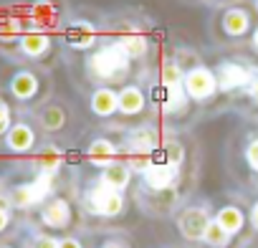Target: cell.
Wrapping results in <instances>:
<instances>
[{"label": "cell", "mask_w": 258, "mask_h": 248, "mask_svg": "<svg viewBox=\"0 0 258 248\" xmlns=\"http://www.w3.org/2000/svg\"><path fill=\"white\" fill-rule=\"evenodd\" d=\"M126 51L121 46H109V48H101L94 58H91V71L99 76V79H116L126 71Z\"/></svg>", "instance_id": "obj_1"}, {"label": "cell", "mask_w": 258, "mask_h": 248, "mask_svg": "<svg viewBox=\"0 0 258 248\" xmlns=\"http://www.w3.org/2000/svg\"><path fill=\"white\" fill-rule=\"evenodd\" d=\"M89 203L96 213H104V215H114L121 210V198L114 188L109 185H101V188H94L91 195H89Z\"/></svg>", "instance_id": "obj_2"}, {"label": "cell", "mask_w": 258, "mask_h": 248, "mask_svg": "<svg viewBox=\"0 0 258 248\" xmlns=\"http://www.w3.org/2000/svg\"><path fill=\"white\" fill-rule=\"evenodd\" d=\"M208 225H210V220H208L205 210H200V208H190V210H185L182 218H180V230H182V235L190 238V240L205 238Z\"/></svg>", "instance_id": "obj_3"}, {"label": "cell", "mask_w": 258, "mask_h": 248, "mask_svg": "<svg viewBox=\"0 0 258 248\" xmlns=\"http://www.w3.org/2000/svg\"><path fill=\"white\" fill-rule=\"evenodd\" d=\"M185 86H187L190 96H195V99H205V96H210V94L215 91V79H213L210 71H205V69H195V71L187 74Z\"/></svg>", "instance_id": "obj_4"}, {"label": "cell", "mask_w": 258, "mask_h": 248, "mask_svg": "<svg viewBox=\"0 0 258 248\" xmlns=\"http://www.w3.org/2000/svg\"><path fill=\"white\" fill-rule=\"evenodd\" d=\"M48 188H51V177L43 175V177H38L33 185L16 190V203H18V205H33V203H38V200L48 193Z\"/></svg>", "instance_id": "obj_5"}, {"label": "cell", "mask_w": 258, "mask_h": 248, "mask_svg": "<svg viewBox=\"0 0 258 248\" xmlns=\"http://www.w3.org/2000/svg\"><path fill=\"white\" fill-rule=\"evenodd\" d=\"M21 48H23L26 56L38 58V56H43L48 51V36L46 33H38V31L26 33V36H21Z\"/></svg>", "instance_id": "obj_6"}, {"label": "cell", "mask_w": 258, "mask_h": 248, "mask_svg": "<svg viewBox=\"0 0 258 248\" xmlns=\"http://www.w3.org/2000/svg\"><path fill=\"white\" fill-rule=\"evenodd\" d=\"M175 170H177V165H170V162H160V165H150L147 167V182L152 185V188H167L170 182H172V177H175Z\"/></svg>", "instance_id": "obj_7"}, {"label": "cell", "mask_w": 258, "mask_h": 248, "mask_svg": "<svg viewBox=\"0 0 258 248\" xmlns=\"http://www.w3.org/2000/svg\"><path fill=\"white\" fill-rule=\"evenodd\" d=\"M220 89H233V86H243L248 81V71L235 66V64H225L220 66Z\"/></svg>", "instance_id": "obj_8"}, {"label": "cell", "mask_w": 258, "mask_h": 248, "mask_svg": "<svg viewBox=\"0 0 258 248\" xmlns=\"http://www.w3.org/2000/svg\"><path fill=\"white\" fill-rule=\"evenodd\" d=\"M36 89H38V81H36V76L28 74V71L16 74L13 81H11V91H13L18 99H28V96H33Z\"/></svg>", "instance_id": "obj_9"}, {"label": "cell", "mask_w": 258, "mask_h": 248, "mask_svg": "<svg viewBox=\"0 0 258 248\" xmlns=\"http://www.w3.org/2000/svg\"><path fill=\"white\" fill-rule=\"evenodd\" d=\"M43 220H46L48 225H56V228L66 225V223H69V205H66L63 200L48 203V205L43 208Z\"/></svg>", "instance_id": "obj_10"}, {"label": "cell", "mask_w": 258, "mask_h": 248, "mask_svg": "<svg viewBox=\"0 0 258 248\" xmlns=\"http://www.w3.org/2000/svg\"><path fill=\"white\" fill-rule=\"evenodd\" d=\"M91 106H94L96 114H111V111L119 106V96L111 94V91H106V89H99V91L94 94Z\"/></svg>", "instance_id": "obj_11"}, {"label": "cell", "mask_w": 258, "mask_h": 248, "mask_svg": "<svg viewBox=\"0 0 258 248\" xmlns=\"http://www.w3.org/2000/svg\"><path fill=\"white\" fill-rule=\"evenodd\" d=\"M119 109H121L124 114L140 111V109H142V94H140V89H135V86L124 89V91L119 94Z\"/></svg>", "instance_id": "obj_12"}, {"label": "cell", "mask_w": 258, "mask_h": 248, "mask_svg": "<svg viewBox=\"0 0 258 248\" xmlns=\"http://www.w3.org/2000/svg\"><path fill=\"white\" fill-rule=\"evenodd\" d=\"M245 28H248V16L243 11L225 13V31L230 36H240V33H245Z\"/></svg>", "instance_id": "obj_13"}, {"label": "cell", "mask_w": 258, "mask_h": 248, "mask_svg": "<svg viewBox=\"0 0 258 248\" xmlns=\"http://www.w3.org/2000/svg\"><path fill=\"white\" fill-rule=\"evenodd\" d=\"M126 182H129V170L121 167V165H111L106 170V175H104V185H109L114 190H121Z\"/></svg>", "instance_id": "obj_14"}, {"label": "cell", "mask_w": 258, "mask_h": 248, "mask_svg": "<svg viewBox=\"0 0 258 248\" xmlns=\"http://www.w3.org/2000/svg\"><path fill=\"white\" fill-rule=\"evenodd\" d=\"M69 41L74 43V46H91V41H94V28L91 26H86V23H79V26H74L71 31H69Z\"/></svg>", "instance_id": "obj_15"}, {"label": "cell", "mask_w": 258, "mask_h": 248, "mask_svg": "<svg viewBox=\"0 0 258 248\" xmlns=\"http://www.w3.org/2000/svg\"><path fill=\"white\" fill-rule=\"evenodd\" d=\"M218 223H220L228 233H233V230H238V228L243 225V215H240V210H235V208H223V210L218 213Z\"/></svg>", "instance_id": "obj_16"}, {"label": "cell", "mask_w": 258, "mask_h": 248, "mask_svg": "<svg viewBox=\"0 0 258 248\" xmlns=\"http://www.w3.org/2000/svg\"><path fill=\"white\" fill-rule=\"evenodd\" d=\"M89 157H91L96 165H106V162L114 157V147H111L109 142H104V140H96V142L91 145V150H89Z\"/></svg>", "instance_id": "obj_17"}, {"label": "cell", "mask_w": 258, "mask_h": 248, "mask_svg": "<svg viewBox=\"0 0 258 248\" xmlns=\"http://www.w3.org/2000/svg\"><path fill=\"white\" fill-rule=\"evenodd\" d=\"M8 142H11V147H13V150H26V147H31L33 135H31V130H28V127H16V130L11 132Z\"/></svg>", "instance_id": "obj_18"}, {"label": "cell", "mask_w": 258, "mask_h": 248, "mask_svg": "<svg viewBox=\"0 0 258 248\" xmlns=\"http://www.w3.org/2000/svg\"><path fill=\"white\" fill-rule=\"evenodd\" d=\"M205 240H208L210 245H225V243H228V230L215 220V223L208 225V230H205Z\"/></svg>", "instance_id": "obj_19"}, {"label": "cell", "mask_w": 258, "mask_h": 248, "mask_svg": "<svg viewBox=\"0 0 258 248\" xmlns=\"http://www.w3.org/2000/svg\"><path fill=\"white\" fill-rule=\"evenodd\" d=\"M121 48L126 51V56H142L145 48H147V43H145L142 36H126L121 41Z\"/></svg>", "instance_id": "obj_20"}, {"label": "cell", "mask_w": 258, "mask_h": 248, "mask_svg": "<svg viewBox=\"0 0 258 248\" xmlns=\"http://www.w3.org/2000/svg\"><path fill=\"white\" fill-rule=\"evenodd\" d=\"M180 79H182V74H180V69H177L175 64H167V66L162 69V84H165L167 89L180 86Z\"/></svg>", "instance_id": "obj_21"}, {"label": "cell", "mask_w": 258, "mask_h": 248, "mask_svg": "<svg viewBox=\"0 0 258 248\" xmlns=\"http://www.w3.org/2000/svg\"><path fill=\"white\" fill-rule=\"evenodd\" d=\"M61 119H63V114H61L56 106H51V109H46V111H43V124H46V127H51V130H56V127H58Z\"/></svg>", "instance_id": "obj_22"}, {"label": "cell", "mask_w": 258, "mask_h": 248, "mask_svg": "<svg viewBox=\"0 0 258 248\" xmlns=\"http://www.w3.org/2000/svg\"><path fill=\"white\" fill-rule=\"evenodd\" d=\"M132 145H135V150H142V152H145V150L152 147V137H150L147 132H140V135L132 137Z\"/></svg>", "instance_id": "obj_23"}, {"label": "cell", "mask_w": 258, "mask_h": 248, "mask_svg": "<svg viewBox=\"0 0 258 248\" xmlns=\"http://www.w3.org/2000/svg\"><path fill=\"white\" fill-rule=\"evenodd\" d=\"M41 162H43L46 170H53V167L58 165V152H46V155L41 157Z\"/></svg>", "instance_id": "obj_24"}, {"label": "cell", "mask_w": 258, "mask_h": 248, "mask_svg": "<svg viewBox=\"0 0 258 248\" xmlns=\"http://www.w3.org/2000/svg\"><path fill=\"white\" fill-rule=\"evenodd\" d=\"M8 121H11V111H8L6 104H0V132L8 130Z\"/></svg>", "instance_id": "obj_25"}, {"label": "cell", "mask_w": 258, "mask_h": 248, "mask_svg": "<svg viewBox=\"0 0 258 248\" xmlns=\"http://www.w3.org/2000/svg\"><path fill=\"white\" fill-rule=\"evenodd\" d=\"M248 162L258 170V142H253V145L248 147Z\"/></svg>", "instance_id": "obj_26"}, {"label": "cell", "mask_w": 258, "mask_h": 248, "mask_svg": "<svg viewBox=\"0 0 258 248\" xmlns=\"http://www.w3.org/2000/svg\"><path fill=\"white\" fill-rule=\"evenodd\" d=\"M61 243H56L53 238H38V243H36V248H58Z\"/></svg>", "instance_id": "obj_27"}, {"label": "cell", "mask_w": 258, "mask_h": 248, "mask_svg": "<svg viewBox=\"0 0 258 248\" xmlns=\"http://www.w3.org/2000/svg\"><path fill=\"white\" fill-rule=\"evenodd\" d=\"M58 248H81V245H79L76 240H63V243H61Z\"/></svg>", "instance_id": "obj_28"}, {"label": "cell", "mask_w": 258, "mask_h": 248, "mask_svg": "<svg viewBox=\"0 0 258 248\" xmlns=\"http://www.w3.org/2000/svg\"><path fill=\"white\" fill-rule=\"evenodd\" d=\"M6 223H8V215H6V210H3V208H0V230L6 228Z\"/></svg>", "instance_id": "obj_29"}, {"label": "cell", "mask_w": 258, "mask_h": 248, "mask_svg": "<svg viewBox=\"0 0 258 248\" xmlns=\"http://www.w3.org/2000/svg\"><path fill=\"white\" fill-rule=\"evenodd\" d=\"M250 94H253V99L258 101V81H253V86H250Z\"/></svg>", "instance_id": "obj_30"}, {"label": "cell", "mask_w": 258, "mask_h": 248, "mask_svg": "<svg viewBox=\"0 0 258 248\" xmlns=\"http://www.w3.org/2000/svg\"><path fill=\"white\" fill-rule=\"evenodd\" d=\"M253 223H255V225H258V205H255V208H253Z\"/></svg>", "instance_id": "obj_31"}, {"label": "cell", "mask_w": 258, "mask_h": 248, "mask_svg": "<svg viewBox=\"0 0 258 248\" xmlns=\"http://www.w3.org/2000/svg\"><path fill=\"white\" fill-rule=\"evenodd\" d=\"M104 248H124V245H119V243H106Z\"/></svg>", "instance_id": "obj_32"}, {"label": "cell", "mask_w": 258, "mask_h": 248, "mask_svg": "<svg viewBox=\"0 0 258 248\" xmlns=\"http://www.w3.org/2000/svg\"><path fill=\"white\" fill-rule=\"evenodd\" d=\"M253 41H255V46H258V31H255V36H253Z\"/></svg>", "instance_id": "obj_33"}, {"label": "cell", "mask_w": 258, "mask_h": 248, "mask_svg": "<svg viewBox=\"0 0 258 248\" xmlns=\"http://www.w3.org/2000/svg\"><path fill=\"white\" fill-rule=\"evenodd\" d=\"M255 3H258V0H255Z\"/></svg>", "instance_id": "obj_34"}]
</instances>
